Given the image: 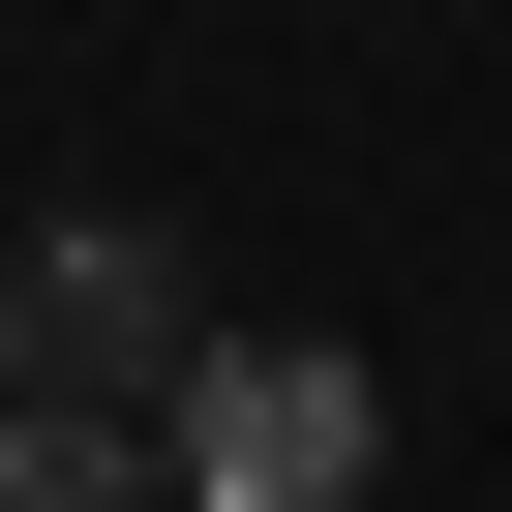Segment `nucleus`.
Instances as JSON below:
<instances>
[{
  "label": "nucleus",
  "instance_id": "nucleus-1",
  "mask_svg": "<svg viewBox=\"0 0 512 512\" xmlns=\"http://www.w3.org/2000/svg\"><path fill=\"white\" fill-rule=\"evenodd\" d=\"M181 362H211V272H181L151 211H31V241H0V392H61V422H151Z\"/></svg>",
  "mask_w": 512,
  "mask_h": 512
},
{
  "label": "nucleus",
  "instance_id": "nucleus-2",
  "mask_svg": "<svg viewBox=\"0 0 512 512\" xmlns=\"http://www.w3.org/2000/svg\"><path fill=\"white\" fill-rule=\"evenodd\" d=\"M151 482H181V512H362V482H392V392H362L332 332H211V362L151 392Z\"/></svg>",
  "mask_w": 512,
  "mask_h": 512
},
{
  "label": "nucleus",
  "instance_id": "nucleus-3",
  "mask_svg": "<svg viewBox=\"0 0 512 512\" xmlns=\"http://www.w3.org/2000/svg\"><path fill=\"white\" fill-rule=\"evenodd\" d=\"M0 512H181L151 422H61V392H0Z\"/></svg>",
  "mask_w": 512,
  "mask_h": 512
}]
</instances>
